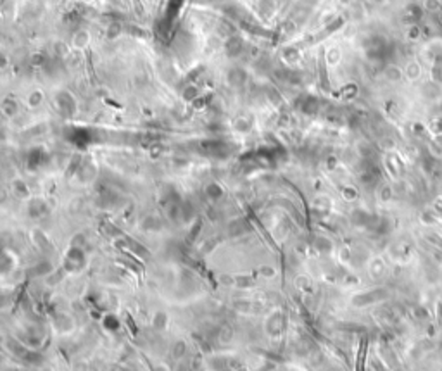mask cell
Returning <instances> with one entry per match:
<instances>
[{"label":"cell","mask_w":442,"mask_h":371,"mask_svg":"<svg viewBox=\"0 0 442 371\" xmlns=\"http://www.w3.org/2000/svg\"><path fill=\"white\" fill-rule=\"evenodd\" d=\"M88 43H90V33L88 31L80 29V31L75 33V36H73V45H75L76 49H85Z\"/></svg>","instance_id":"1"},{"label":"cell","mask_w":442,"mask_h":371,"mask_svg":"<svg viewBox=\"0 0 442 371\" xmlns=\"http://www.w3.org/2000/svg\"><path fill=\"white\" fill-rule=\"evenodd\" d=\"M207 194L211 195V197H219V195H221V188H219L216 183H211L207 187Z\"/></svg>","instance_id":"2"},{"label":"cell","mask_w":442,"mask_h":371,"mask_svg":"<svg viewBox=\"0 0 442 371\" xmlns=\"http://www.w3.org/2000/svg\"><path fill=\"white\" fill-rule=\"evenodd\" d=\"M29 99H31V100H29V102H31V104H38L40 100H42V93H40V92L31 93V97H29Z\"/></svg>","instance_id":"3"},{"label":"cell","mask_w":442,"mask_h":371,"mask_svg":"<svg viewBox=\"0 0 442 371\" xmlns=\"http://www.w3.org/2000/svg\"><path fill=\"white\" fill-rule=\"evenodd\" d=\"M87 2H92V0H87Z\"/></svg>","instance_id":"4"}]
</instances>
